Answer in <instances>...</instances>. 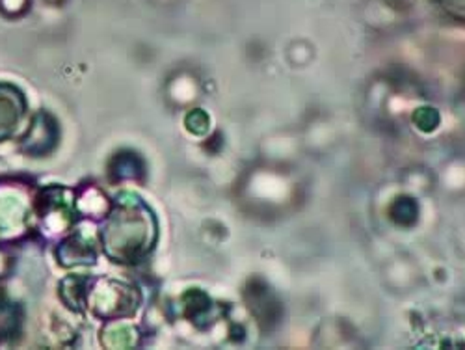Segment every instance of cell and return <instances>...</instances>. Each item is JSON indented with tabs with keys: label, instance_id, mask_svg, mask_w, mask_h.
Wrapping results in <instances>:
<instances>
[{
	"label": "cell",
	"instance_id": "obj_5",
	"mask_svg": "<svg viewBox=\"0 0 465 350\" xmlns=\"http://www.w3.org/2000/svg\"><path fill=\"white\" fill-rule=\"evenodd\" d=\"M58 257L60 263L65 266H73V265H86V263H94L95 261V254H94V246L92 243L73 237L69 241H65L62 245V248L58 250Z\"/></svg>",
	"mask_w": 465,
	"mask_h": 350
},
{
	"label": "cell",
	"instance_id": "obj_2",
	"mask_svg": "<svg viewBox=\"0 0 465 350\" xmlns=\"http://www.w3.org/2000/svg\"><path fill=\"white\" fill-rule=\"evenodd\" d=\"M86 298L90 300L88 305L94 314L103 319L129 317L140 302V295L134 287L114 280H101L94 291L86 293Z\"/></svg>",
	"mask_w": 465,
	"mask_h": 350
},
{
	"label": "cell",
	"instance_id": "obj_6",
	"mask_svg": "<svg viewBox=\"0 0 465 350\" xmlns=\"http://www.w3.org/2000/svg\"><path fill=\"white\" fill-rule=\"evenodd\" d=\"M138 166H136V157L133 153H122L115 155L112 165H110V174L118 179H125V177H136L138 174Z\"/></svg>",
	"mask_w": 465,
	"mask_h": 350
},
{
	"label": "cell",
	"instance_id": "obj_3",
	"mask_svg": "<svg viewBox=\"0 0 465 350\" xmlns=\"http://www.w3.org/2000/svg\"><path fill=\"white\" fill-rule=\"evenodd\" d=\"M25 97L17 88L10 85H0V140L15 133L25 115Z\"/></svg>",
	"mask_w": 465,
	"mask_h": 350
},
{
	"label": "cell",
	"instance_id": "obj_4",
	"mask_svg": "<svg viewBox=\"0 0 465 350\" xmlns=\"http://www.w3.org/2000/svg\"><path fill=\"white\" fill-rule=\"evenodd\" d=\"M58 140V127L56 122L49 114L35 115L32 127L25 138V149L34 155H45L49 153Z\"/></svg>",
	"mask_w": 465,
	"mask_h": 350
},
{
	"label": "cell",
	"instance_id": "obj_1",
	"mask_svg": "<svg viewBox=\"0 0 465 350\" xmlns=\"http://www.w3.org/2000/svg\"><path fill=\"white\" fill-rule=\"evenodd\" d=\"M157 241V218L136 196H122L110 211L104 229L103 246L110 259L134 263L143 259Z\"/></svg>",
	"mask_w": 465,
	"mask_h": 350
},
{
	"label": "cell",
	"instance_id": "obj_7",
	"mask_svg": "<svg viewBox=\"0 0 465 350\" xmlns=\"http://www.w3.org/2000/svg\"><path fill=\"white\" fill-rule=\"evenodd\" d=\"M17 325V317H15V307L8 305V304H0V334L12 332Z\"/></svg>",
	"mask_w": 465,
	"mask_h": 350
}]
</instances>
